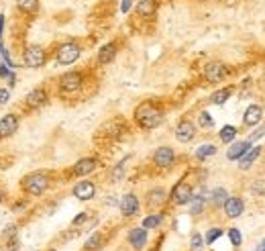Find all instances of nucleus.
I'll list each match as a JSON object with an SVG mask.
<instances>
[{
    "instance_id": "obj_1",
    "label": "nucleus",
    "mask_w": 265,
    "mask_h": 251,
    "mask_svg": "<svg viewBox=\"0 0 265 251\" xmlns=\"http://www.w3.org/2000/svg\"><path fill=\"white\" fill-rule=\"evenodd\" d=\"M135 121L141 129H155L163 123V112L153 102H143L135 110Z\"/></svg>"
},
{
    "instance_id": "obj_2",
    "label": "nucleus",
    "mask_w": 265,
    "mask_h": 251,
    "mask_svg": "<svg viewBox=\"0 0 265 251\" xmlns=\"http://www.w3.org/2000/svg\"><path fill=\"white\" fill-rule=\"evenodd\" d=\"M25 192H29L31 196H41L47 188H49V178L45 174H31L25 178L23 182Z\"/></svg>"
},
{
    "instance_id": "obj_3",
    "label": "nucleus",
    "mask_w": 265,
    "mask_h": 251,
    "mask_svg": "<svg viewBox=\"0 0 265 251\" xmlns=\"http://www.w3.org/2000/svg\"><path fill=\"white\" fill-rule=\"evenodd\" d=\"M80 53H82V47H80L78 43L68 41V43L59 45V49H57V63H61V65H72L74 61H78Z\"/></svg>"
},
{
    "instance_id": "obj_4",
    "label": "nucleus",
    "mask_w": 265,
    "mask_h": 251,
    "mask_svg": "<svg viewBox=\"0 0 265 251\" xmlns=\"http://www.w3.org/2000/svg\"><path fill=\"white\" fill-rule=\"evenodd\" d=\"M45 59H47L45 49L39 47V45L27 47V51H25V55H23V61H25L27 68H41V65H45Z\"/></svg>"
},
{
    "instance_id": "obj_5",
    "label": "nucleus",
    "mask_w": 265,
    "mask_h": 251,
    "mask_svg": "<svg viewBox=\"0 0 265 251\" xmlns=\"http://www.w3.org/2000/svg\"><path fill=\"white\" fill-rule=\"evenodd\" d=\"M82 82H84V76H82L80 72H68L59 78V90L68 92V94L78 92L82 88Z\"/></svg>"
},
{
    "instance_id": "obj_6",
    "label": "nucleus",
    "mask_w": 265,
    "mask_h": 251,
    "mask_svg": "<svg viewBox=\"0 0 265 251\" xmlns=\"http://www.w3.org/2000/svg\"><path fill=\"white\" fill-rule=\"evenodd\" d=\"M172 202L174 204H188V202H192V198H194V192H192V186L190 184H186V182H177L176 186H174V190H172Z\"/></svg>"
},
{
    "instance_id": "obj_7",
    "label": "nucleus",
    "mask_w": 265,
    "mask_h": 251,
    "mask_svg": "<svg viewBox=\"0 0 265 251\" xmlns=\"http://www.w3.org/2000/svg\"><path fill=\"white\" fill-rule=\"evenodd\" d=\"M194 137H196V125L192 121H188V119L179 121L177 127H176V139L179 143H190Z\"/></svg>"
},
{
    "instance_id": "obj_8",
    "label": "nucleus",
    "mask_w": 265,
    "mask_h": 251,
    "mask_svg": "<svg viewBox=\"0 0 265 251\" xmlns=\"http://www.w3.org/2000/svg\"><path fill=\"white\" fill-rule=\"evenodd\" d=\"M226 74H228V70L221 61H210V63H206V68H204V76H206V80L210 84H217V82L224 80Z\"/></svg>"
},
{
    "instance_id": "obj_9",
    "label": "nucleus",
    "mask_w": 265,
    "mask_h": 251,
    "mask_svg": "<svg viewBox=\"0 0 265 251\" xmlns=\"http://www.w3.org/2000/svg\"><path fill=\"white\" fill-rule=\"evenodd\" d=\"M222 208H224V214L228 216V219H237V216H241L243 210H245V202L237 196H228L226 202L222 204Z\"/></svg>"
},
{
    "instance_id": "obj_10",
    "label": "nucleus",
    "mask_w": 265,
    "mask_h": 251,
    "mask_svg": "<svg viewBox=\"0 0 265 251\" xmlns=\"http://www.w3.org/2000/svg\"><path fill=\"white\" fill-rule=\"evenodd\" d=\"M174 159H176V153H174L172 147H159L157 151L153 153V161L159 167H172L174 165Z\"/></svg>"
},
{
    "instance_id": "obj_11",
    "label": "nucleus",
    "mask_w": 265,
    "mask_h": 251,
    "mask_svg": "<svg viewBox=\"0 0 265 251\" xmlns=\"http://www.w3.org/2000/svg\"><path fill=\"white\" fill-rule=\"evenodd\" d=\"M119 206H121V212H123L125 216H135V214L139 212V200H137L135 194H125V196L121 198Z\"/></svg>"
},
{
    "instance_id": "obj_12",
    "label": "nucleus",
    "mask_w": 265,
    "mask_h": 251,
    "mask_svg": "<svg viewBox=\"0 0 265 251\" xmlns=\"http://www.w3.org/2000/svg\"><path fill=\"white\" fill-rule=\"evenodd\" d=\"M94 194H96V186L88 180H82L74 186V196L78 200H90V198H94Z\"/></svg>"
},
{
    "instance_id": "obj_13",
    "label": "nucleus",
    "mask_w": 265,
    "mask_h": 251,
    "mask_svg": "<svg viewBox=\"0 0 265 251\" xmlns=\"http://www.w3.org/2000/svg\"><path fill=\"white\" fill-rule=\"evenodd\" d=\"M96 165H98L96 157H84L72 167V174L74 176H88V174H92L96 170Z\"/></svg>"
},
{
    "instance_id": "obj_14",
    "label": "nucleus",
    "mask_w": 265,
    "mask_h": 251,
    "mask_svg": "<svg viewBox=\"0 0 265 251\" xmlns=\"http://www.w3.org/2000/svg\"><path fill=\"white\" fill-rule=\"evenodd\" d=\"M16 129H19V119H16V114L2 116V119H0V139L10 137Z\"/></svg>"
},
{
    "instance_id": "obj_15",
    "label": "nucleus",
    "mask_w": 265,
    "mask_h": 251,
    "mask_svg": "<svg viewBox=\"0 0 265 251\" xmlns=\"http://www.w3.org/2000/svg\"><path fill=\"white\" fill-rule=\"evenodd\" d=\"M45 102H47V92H45V88L31 90V92L27 94V98H25V104H27L29 108H39V106H43Z\"/></svg>"
},
{
    "instance_id": "obj_16",
    "label": "nucleus",
    "mask_w": 265,
    "mask_h": 251,
    "mask_svg": "<svg viewBox=\"0 0 265 251\" xmlns=\"http://www.w3.org/2000/svg\"><path fill=\"white\" fill-rule=\"evenodd\" d=\"M251 149V141H235L233 145L228 147V151H226V157L230 161H239L247 151Z\"/></svg>"
},
{
    "instance_id": "obj_17",
    "label": "nucleus",
    "mask_w": 265,
    "mask_h": 251,
    "mask_svg": "<svg viewBox=\"0 0 265 251\" xmlns=\"http://www.w3.org/2000/svg\"><path fill=\"white\" fill-rule=\"evenodd\" d=\"M261 119H263V108L259 104H251L243 114V123L247 127H257L261 123Z\"/></svg>"
},
{
    "instance_id": "obj_18",
    "label": "nucleus",
    "mask_w": 265,
    "mask_h": 251,
    "mask_svg": "<svg viewBox=\"0 0 265 251\" xmlns=\"http://www.w3.org/2000/svg\"><path fill=\"white\" fill-rule=\"evenodd\" d=\"M261 151H263V147H261V145H257V147H251L249 151H247V153H245V155L239 159V161H241V163H239V167H241V170H249V167H251L255 161H257V157L261 155Z\"/></svg>"
},
{
    "instance_id": "obj_19",
    "label": "nucleus",
    "mask_w": 265,
    "mask_h": 251,
    "mask_svg": "<svg viewBox=\"0 0 265 251\" xmlns=\"http://www.w3.org/2000/svg\"><path fill=\"white\" fill-rule=\"evenodd\" d=\"M129 243L135 247V249H143L145 243H147V229H132L129 233Z\"/></svg>"
},
{
    "instance_id": "obj_20",
    "label": "nucleus",
    "mask_w": 265,
    "mask_h": 251,
    "mask_svg": "<svg viewBox=\"0 0 265 251\" xmlns=\"http://www.w3.org/2000/svg\"><path fill=\"white\" fill-rule=\"evenodd\" d=\"M155 12H157V0H141L137 4V14L143 16V19H151Z\"/></svg>"
},
{
    "instance_id": "obj_21",
    "label": "nucleus",
    "mask_w": 265,
    "mask_h": 251,
    "mask_svg": "<svg viewBox=\"0 0 265 251\" xmlns=\"http://www.w3.org/2000/svg\"><path fill=\"white\" fill-rule=\"evenodd\" d=\"M114 57H117V43H106L100 51H98V63H110Z\"/></svg>"
},
{
    "instance_id": "obj_22",
    "label": "nucleus",
    "mask_w": 265,
    "mask_h": 251,
    "mask_svg": "<svg viewBox=\"0 0 265 251\" xmlns=\"http://www.w3.org/2000/svg\"><path fill=\"white\" fill-rule=\"evenodd\" d=\"M163 202H165V190L155 188V190L149 192V196H147V204L151 206V208H157V206H161Z\"/></svg>"
},
{
    "instance_id": "obj_23",
    "label": "nucleus",
    "mask_w": 265,
    "mask_h": 251,
    "mask_svg": "<svg viewBox=\"0 0 265 251\" xmlns=\"http://www.w3.org/2000/svg\"><path fill=\"white\" fill-rule=\"evenodd\" d=\"M230 96H233V88L228 86V88H222V90H219V92H214V94L210 96V102H212V104H224Z\"/></svg>"
},
{
    "instance_id": "obj_24",
    "label": "nucleus",
    "mask_w": 265,
    "mask_h": 251,
    "mask_svg": "<svg viewBox=\"0 0 265 251\" xmlns=\"http://www.w3.org/2000/svg\"><path fill=\"white\" fill-rule=\"evenodd\" d=\"M214 153H217V147H214L212 143H204V145H200V147L196 149V157L200 159V161H204V159L212 157Z\"/></svg>"
},
{
    "instance_id": "obj_25",
    "label": "nucleus",
    "mask_w": 265,
    "mask_h": 251,
    "mask_svg": "<svg viewBox=\"0 0 265 251\" xmlns=\"http://www.w3.org/2000/svg\"><path fill=\"white\" fill-rule=\"evenodd\" d=\"M226 198H228V192L224 188H214L210 192V200H212V204L214 206H222L226 202Z\"/></svg>"
},
{
    "instance_id": "obj_26",
    "label": "nucleus",
    "mask_w": 265,
    "mask_h": 251,
    "mask_svg": "<svg viewBox=\"0 0 265 251\" xmlns=\"http://www.w3.org/2000/svg\"><path fill=\"white\" fill-rule=\"evenodd\" d=\"M219 137H221L222 143H233L235 137H237V129H235L233 125H224V127L221 129V133H219Z\"/></svg>"
},
{
    "instance_id": "obj_27",
    "label": "nucleus",
    "mask_w": 265,
    "mask_h": 251,
    "mask_svg": "<svg viewBox=\"0 0 265 251\" xmlns=\"http://www.w3.org/2000/svg\"><path fill=\"white\" fill-rule=\"evenodd\" d=\"M16 4H19V8L27 14H33V12H37L39 8V0H16Z\"/></svg>"
},
{
    "instance_id": "obj_28",
    "label": "nucleus",
    "mask_w": 265,
    "mask_h": 251,
    "mask_svg": "<svg viewBox=\"0 0 265 251\" xmlns=\"http://www.w3.org/2000/svg\"><path fill=\"white\" fill-rule=\"evenodd\" d=\"M161 219H163L161 214H149L147 219L143 221V229H155V227H159L161 225Z\"/></svg>"
},
{
    "instance_id": "obj_29",
    "label": "nucleus",
    "mask_w": 265,
    "mask_h": 251,
    "mask_svg": "<svg viewBox=\"0 0 265 251\" xmlns=\"http://www.w3.org/2000/svg\"><path fill=\"white\" fill-rule=\"evenodd\" d=\"M100 243H102V235L100 233H94V235L86 241V251H96L98 247H100Z\"/></svg>"
},
{
    "instance_id": "obj_30",
    "label": "nucleus",
    "mask_w": 265,
    "mask_h": 251,
    "mask_svg": "<svg viewBox=\"0 0 265 251\" xmlns=\"http://www.w3.org/2000/svg\"><path fill=\"white\" fill-rule=\"evenodd\" d=\"M198 125H200L202 129H208V127H212V125H214V121H212V116H210V112L202 110L200 114H198Z\"/></svg>"
},
{
    "instance_id": "obj_31",
    "label": "nucleus",
    "mask_w": 265,
    "mask_h": 251,
    "mask_svg": "<svg viewBox=\"0 0 265 251\" xmlns=\"http://www.w3.org/2000/svg\"><path fill=\"white\" fill-rule=\"evenodd\" d=\"M221 235H222V229H219V227H214V229H210V231L206 233V239H204V241H206V245H212V243H214V241H217V239H219Z\"/></svg>"
},
{
    "instance_id": "obj_32",
    "label": "nucleus",
    "mask_w": 265,
    "mask_h": 251,
    "mask_svg": "<svg viewBox=\"0 0 265 251\" xmlns=\"http://www.w3.org/2000/svg\"><path fill=\"white\" fill-rule=\"evenodd\" d=\"M228 239H230V243H233L235 247H239V245L243 243L241 231H239V229H228Z\"/></svg>"
},
{
    "instance_id": "obj_33",
    "label": "nucleus",
    "mask_w": 265,
    "mask_h": 251,
    "mask_svg": "<svg viewBox=\"0 0 265 251\" xmlns=\"http://www.w3.org/2000/svg\"><path fill=\"white\" fill-rule=\"evenodd\" d=\"M190 245H192L194 251H198V249H202V247H204V239H202L200 233H194L192 239H190Z\"/></svg>"
},
{
    "instance_id": "obj_34",
    "label": "nucleus",
    "mask_w": 265,
    "mask_h": 251,
    "mask_svg": "<svg viewBox=\"0 0 265 251\" xmlns=\"http://www.w3.org/2000/svg\"><path fill=\"white\" fill-rule=\"evenodd\" d=\"M0 59H2V61L8 65V68H14L12 61H10V57H8V51H6V49H4L2 45H0Z\"/></svg>"
},
{
    "instance_id": "obj_35",
    "label": "nucleus",
    "mask_w": 265,
    "mask_h": 251,
    "mask_svg": "<svg viewBox=\"0 0 265 251\" xmlns=\"http://www.w3.org/2000/svg\"><path fill=\"white\" fill-rule=\"evenodd\" d=\"M8 100H10V92H8L6 88H0V106L6 104Z\"/></svg>"
},
{
    "instance_id": "obj_36",
    "label": "nucleus",
    "mask_w": 265,
    "mask_h": 251,
    "mask_svg": "<svg viewBox=\"0 0 265 251\" xmlns=\"http://www.w3.org/2000/svg\"><path fill=\"white\" fill-rule=\"evenodd\" d=\"M265 135V125L263 127H259L255 133H251V137H249V141H257V139H261Z\"/></svg>"
},
{
    "instance_id": "obj_37",
    "label": "nucleus",
    "mask_w": 265,
    "mask_h": 251,
    "mask_svg": "<svg viewBox=\"0 0 265 251\" xmlns=\"http://www.w3.org/2000/svg\"><path fill=\"white\" fill-rule=\"evenodd\" d=\"M123 176V163H119L117 167H114V172H112V182H119Z\"/></svg>"
},
{
    "instance_id": "obj_38",
    "label": "nucleus",
    "mask_w": 265,
    "mask_h": 251,
    "mask_svg": "<svg viewBox=\"0 0 265 251\" xmlns=\"http://www.w3.org/2000/svg\"><path fill=\"white\" fill-rule=\"evenodd\" d=\"M131 6H132V0H123V2H121V12H129L131 10Z\"/></svg>"
},
{
    "instance_id": "obj_39",
    "label": "nucleus",
    "mask_w": 265,
    "mask_h": 251,
    "mask_svg": "<svg viewBox=\"0 0 265 251\" xmlns=\"http://www.w3.org/2000/svg\"><path fill=\"white\" fill-rule=\"evenodd\" d=\"M86 219H88V214H86V212H82L80 216H76V219H74V225H80V223H84Z\"/></svg>"
},
{
    "instance_id": "obj_40",
    "label": "nucleus",
    "mask_w": 265,
    "mask_h": 251,
    "mask_svg": "<svg viewBox=\"0 0 265 251\" xmlns=\"http://www.w3.org/2000/svg\"><path fill=\"white\" fill-rule=\"evenodd\" d=\"M4 33V14H0V37H2Z\"/></svg>"
},
{
    "instance_id": "obj_41",
    "label": "nucleus",
    "mask_w": 265,
    "mask_h": 251,
    "mask_svg": "<svg viewBox=\"0 0 265 251\" xmlns=\"http://www.w3.org/2000/svg\"><path fill=\"white\" fill-rule=\"evenodd\" d=\"M255 251H265V239H263V241L257 245V249H255Z\"/></svg>"
},
{
    "instance_id": "obj_42",
    "label": "nucleus",
    "mask_w": 265,
    "mask_h": 251,
    "mask_svg": "<svg viewBox=\"0 0 265 251\" xmlns=\"http://www.w3.org/2000/svg\"><path fill=\"white\" fill-rule=\"evenodd\" d=\"M2 200H4V194H2V190H0V204H2Z\"/></svg>"
},
{
    "instance_id": "obj_43",
    "label": "nucleus",
    "mask_w": 265,
    "mask_h": 251,
    "mask_svg": "<svg viewBox=\"0 0 265 251\" xmlns=\"http://www.w3.org/2000/svg\"><path fill=\"white\" fill-rule=\"evenodd\" d=\"M0 70H2V63H0Z\"/></svg>"
}]
</instances>
